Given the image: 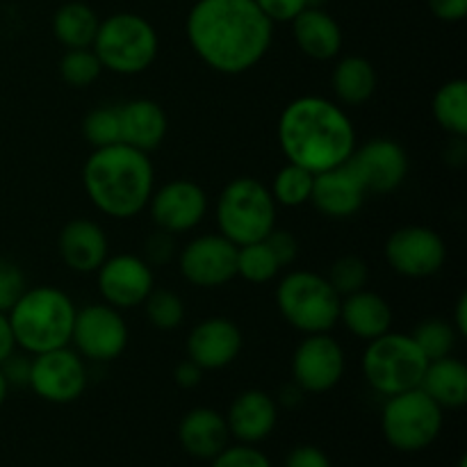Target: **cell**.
Instances as JSON below:
<instances>
[{
    "label": "cell",
    "mask_w": 467,
    "mask_h": 467,
    "mask_svg": "<svg viewBox=\"0 0 467 467\" xmlns=\"http://www.w3.org/2000/svg\"><path fill=\"white\" fill-rule=\"evenodd\" d=\"M196 57L223 76L258 67L274 41V23L254 0H196L185 21Z\"/></svg>",
    "instance_id": "6da1fadb"
},
{
    "label": "cell",
    "mask_w": 467,
    "mask_h": 467,
    "mask_svg": "<svg viewBox=\"0 0 467 467\" xmlns=\"http://www.w3.org/2000/svg\"><path fill=\"white\" fill-rule=\"evenodd\" d=\"M276 135L287 162L310 173L342 167L358 146L345 108L322 96H299L287 103L278 117Z\"/></svg>",
    "instance_id": "7a4b0ae2"
},
{
    "label": "cell",
    "mask_w": 467,
    "mask_h": 467,
    "mask_svg": "<svg viewBox=\"0 0 467 467\" xmlns=\"http://www.w3.org/2000/svg\"><path fill=\"white\" fill-rule=\"evenodd\" d=\"M82 185L99 213L112 219H132L149 205L155 169L149 153L119 141L94 149L82 167Z\"/></svg>",
    "instance_id": "3957f363"
},
{
    "label": "cell",
    "mask_w": 467,
    "mask_h": 467,
    "mask_svg": "<svg viewBox=\"0 0 467 467\" xmlns=\"http://www.w3.org/2000/svg\"><path fill=\"white\" fill-rule=\"evenodd\" d=\"M76 304L55 285L26 287L16 304L7 310L16 347L36 356L68 347L76 322Z\"/></svg>",
    "instance_id": "277c9868"
},
{
    "label": "cell",
    "mask_w": 467,
    "mask_h": 467,
    "mask_svg": "<svg viewBox=\"0 0 467 467\" xmlns=\"http://www.w3.org/2000/svg\"><path fill=\"white\" fill-rule=\"evenodd\" d=\"M276 201L263 181L233 178L222 190L214 208L219 235L235 246L263 242L276 228Z\"/></svg>",
    "instance_id": "5b68a950"
},
{
    "label": "cell",
    "mask_w": 467,
    "mask_h": 467,
    "mask_svg": "<svg viewBox=\"0 0 467 467\" xmlns=\"http://www.w3.org/2000/svg\"><path fill=\"white\" fill-rule=\"evenodd\" d=\"M158 32L144 16L117 12L99 23L91 50L100 67L117 76L144 73L158 57Z\"/></svg>",
    "instance_id": "8992f818"
},
{
    "label": "cell",
    "mask_w": 467,
    "mask_h": 467,
    "mask_svg": "<svg viewBox=\"0 0 467 467\" xmlns=\"http://www.w3.org/2000/svg\"><path fill=\"white\" fill-rule=\"evenodd\" d=\"M342 296L333 290L327 276L310 269L290 272L276 287V306L287 324L313 336L328 333L340 322Z\"/></svg>",
    "instance_id": "52a82bcc"
},
{
    "label": "cell",
    "mask_w": 467,
    "mask_h": 467,
    "mask_svg": "<svg viewBox=\"0 0 467 467\" xmlns=\"http://www.w3.org/2000/svg\"><path fill=\"white\" fill-rule=\"evenodd\" d=\"M427 365V356L409 333H383L369 340L363 354L365 381L386 400L420 388Z\"/></svg>",
    "instance_id": "ba28073f"
},
{
    "label": "cell",
    "mask_w": 467,
    "mask_h": 467,
    "mask_svg": "<svg viewBox=\"0 0 467 467\" xmlns=\"http://www.w3.org/2000/svg\"><path fill=\"white\" fill-rule=\"evenodd\" d=\"M442 413L445 410L420 388L388 397L381 413L383 438L392 450L404 454L427 450L441 436Z\"/></svg>",
    "instance_id": "9c48e42d"
},
{
    "label": "cell",
    "mask_w": 467,
    "mask_h": 467,
    "mask_svg": "<svg viewBox=\"0 0 467 467\" xmlns=\"http://www.w3.org/2000/svg\"><path fill=\"white\" fill-rule=\"evenodd\" d=\"M89 383L85 358L71 347L44 351L32 356L30 388L39 400L48 404H71L80 400Z\"/></svg>",
    "instance_id": "30bf717a"
},
{
    "label": "cell",
    "mask_w": 467,
    "mask_h": 467,
    "mask_svg": "<svg viewBox=\"0 0 467 467\" xmlns=\"http://www.w3.org/2000/svg\"><path fill=\"white\" fill-rule=\"evenodd\" d=\"M130 333L121 310L108 304H89L76 313L71 342L78 354L94 363H109L126 351Z\"/></svg>",
    "instance_id": "8fae6325"
},
{
    "label": "cell",
    "mask_w": 467,
    "mask_h": 467,
    "mask_svg": "<svg viewBox=\"0 0 467 467\" xmlns=\"http://www.w3.org/2000/svg\"><path fill=\"white\" fill-rule=\"evenodd\" d=\"M386 260L392 272L406 278L436 276L447 260L445 240L429 226H401L388 237Z\"/></svg>",
    "instance_id": "7c38bea8"
},
{
    "label": "cell",
    "mask_w": 467,
    "mask_h": 467,
    "mask_svg": "<svg viewBox=\"0 0 467 467\" xmlns=\"http://www.w3.org/2000/svg\"><path fill=\"white\" fill-rule=\"evenodd\" d=\"M345 349L328 333H313L292 356V381L306 395H324L333 390L345 377Z\"/></svg>",
    "instance_id": "4fadbf2b"
},
{
    "label": "cell",
    "mask_w": 467,
    "mask_h": 467,
    "mask_svg": "<svg viewBox=\"0 0 467 467\" xmlns=\"http://www.w3.org/2000/svg\"><path fill=\"white\" fill-rule=\"evenodd\" d=\"M178 269L194 287H222L237 276V246L219 233L194 237L178 251Z\"/></svg>",
    "instance_id": "5bb4252c"
},
{
    "label": "cell",
    "mask_w": 467,
    "mask_h": 467,
    "mask_svg": "<svg viewBox=\"0 0 467 467\" xmlns=\"http://www.w3.org/2000/svg\"><path fill=\"white\" fill-rule=\"evenodd\" d=\"M146 208L150 210V219L160 231L181 235V233L194 231L203 222L210 201L199 182L176 178L153 190Z\"/></svg>",
    "instance_id": "9a60e30c"
},
{
    "label": "cell",
    "mask_w": 467,
    "mask_h": 467,
    "mask_svg": "<svg viewBox=\"0 0 467 467\" xmlns=\"http://www.w3.org/2000/svg\"><path fill=\"white\" fill-rule=\"evenodd\" d=\"M347 164L368 194H390L400 190L409 176V155L404 146L388 137H377L365 141L363 146H356Z\"/></svg>",
    "instance_id": "2e32d148"
},
{
    "label": "cell",
    "mask_w": 467,
    "mask_h": 467,
    "mask_svg": "<svg viewBox=\"0 0 467 467\" xmlns=\"http://www.w3.org/2000/svg\"><path fill=\"white\" fill-rule=\"evenodd\" d=\"M99 292L108 306L117 310L137 308L155 287L153 267L144 258L119 254L99 267Z\"/></svg>",
    "instance_id": "e0dca14e"
},
{
    "label": "cell",
    "mask_w": 467,
    "mask_h": 467,
    "mask_svg": "<svg viewBox=\"0 0 467 467\" xmlns=\"http://www.w3.org/2000/svg\"><path fill=\"white\" fill-rule=\"evenodd\" d=\"M242 331L233 319L208 317L187 336V358L203 372H214L235 363L242 351Z\"/></svg>",
    "instance_id": "ac0fdd59"
},
{
    "label": "cell",
    "mask_w": 467,
    "mask_h": 467,
    "mask_svg": "<svg viewBox=\"0 0 467 467\" xmlns=\"http://www.w3.org/2000/svg\"><path fill=\"white\" fill-rule=\"evenodd\" d=\"M231 438L244 445L267 441L278 422V404L263 390H244L231 401L223 415Z\"/></svg>",
    "instance_id": "d6986e66"
},
{
    "label": "cell",
    "mask_w": 467,
    "mask_h": 467,
    "mask_svg": "<svg viewBox=\"0 0 467 467\" xmlns=\"http://www.w3.org/2000/svg\"><path fill=\"white\" fill-rule=\"evenodd\" d=\"M365 187L351 171L349 164L328 169V171L315 173L313 192H310V203L331 219H349L363 208Z\"/></svg>",
    "instance_id": "ffe728a7"
},
{
    "label": "cell",
    "mask_w": 467,
    "mask_h": 467,
    "mask_svg": "<svg viewBox=\"0 0 467 467\" xmlns=\"http://www.w3.org/2000/svg\"><path fill=\"white\" fill-rule=\"evenodd\" d=\"M57 251L62 263L76 274H94L109 255L103 228L91 219H73L59 231Z\"/></svg>",
    "instance_id": "44dd1931"
},
{
    "label": "cell",
    "mask_w": 467,
    "mask_h": 467,
    "mask_svg": "<svg viewBox=\"0 0 467 467\" xmlns=\"http://www.w3.org/2000/svg\"><path fill=\"white\" fill-rule=\"evenodd\" d=\"M178 441L192 459L213 461L219 451L231 445V431L222 413L199 406L182 415L178 424Z\"/></svg>",
    "instance_id": "7402d4cb"
},
{
    "label": "cell",
    "mask_w": 467,
    "mask_h": 467,
    "mask_svg": "<svg viewBox=\"0 0 467 467\" xmlns=\"http://www.w3.org/2000/svg\"><path fill=\"white\" fill-rule=\"evenodd\" d=\"M290 23L292 36L306 57L328 62L340 55L342 27L324 7H306Z\"/></svg>",
    "instance_id": "603a6c76"
},
{
    "label": "cell",
    "mask_w": 467,
    "mask_h": 467,
    "mask_svg": "<svg viewBox=\"0 0 467 467\" xmlns=\"http://www.w3.org/2000/svg\"><path fill=\"white\" fill-rule=\"evenodd\" d=\"M119 121H121L123 144L144 150V153L158 149L167 137V114L162 105L150 99H135L123 103L119 108Z\"/></svg>",
    "instance_id": "cb8c5ba5"
},
{
    "label": "cell",
    "mask_w": 467,
    "mask_h": 467,
    "mask_svg": "<svg viewBox=\"0 0 467 467\" xmlns=\"http://www.w3.org/2000/svg\"><path fill=\"white\" fill-rule=\"evenodd\" d=\"M340 322L345 324L351 336L360 340H374L390 331L392 308L381 295L369 290H358L354 295L342 296Z\"/></svg>",
    "instance_id": "d4e9b609"
},
{
    "label": "cell",
    "mask_w": 467,
    "mask_h": 467,
    "mask_svg": "<svg viewBox=\"0 0 467 467\" xmlns=\"http://www.w3.org/2000/svg\"><path fill=\"white\" fill-rule=\"evenodd\" d=\"M420 390L427 392L442 410L463 409L467 404V368L454 356L429 360Z\"/></svg>",
    "instance_id": "484cf974"
},
{
    "label": "cell",
    "mask_w": 467,
    "mask_h": 467,
    "mask_svg": "<svg viewBox=\"0 0 467 467\" xmlns=\"http://www.w3.org/2000/svg\"><path fill=\"white\" fill-rule=\"evenodd\" d=\"M377 68L360 55H347L337 59L331 73V87L337 103L351 105V108L368 103L377 91Z\"/></svg>",
    "instance_id": "4316f807"
},
{
    "label": "cell",
    "mask_w": 467,
    "mask_h": 467,
    "mask_svg": "<svg viewBox=\"0 0 467 467\" xmlns=\"http://www.w3.org/2000/svg\"><path fill=\"white\" fill-rule=\"evenodd\" d=\"M99 14L85 3L62 5L53 16V32L55 39L64 46L67 50L71 48H91L94 36L99 32Z\"/></svg>",
    "instance_id": "83f0119b"
},
{
    "label": "cell",
    "mask_w": 467,
    "mask_h": 467,
    "mask_svg": "<svg viewBox=\"0 0 467 467\" xmlns=\"http://www.w3.org/2000/svg\"><path fill=\"white\" fill-rule=\"evenodd\" d=\"M433 117L451 137L467 135V82L463 78L447 80L433 96Z\"/></svg>",
    "instance_id": "f1b7e54d"
},
{
    "label": "cell",
    "mask_w": 467,
    "mask_h": 467,
    "mask_svg": "<svg viewBox=\"0 0 467 467\" xmlns=\"http://www.w3.org/2000/svg\"><path fill=\"white\" fill-rule=\"evenodd\" d=\"M313 181H315V173H310L308 169L299 167V164L287 162L285 167L278 169L269 192H272L276 205H285V208H301V205L310 203Z\"/></svg>",
    "instance_id": "f546056e"
},
{
    "label": "cell",
    "mask_w": 467,
    "mask_h": 467,
    "mask_svg": "<svg viewBox=\"0 0 467 467\" xmlns=\"http://www.w3.org/2000/svg\"><path fill=\"white\" fill-rule=\"evenodd\" d=\"M281 265L274 258L269 246L263 242H254V244L237 246V276L244 278L246 283H255L263 285L276 278L281 272Z\"/></svg>",
    "instance_id": "4dcf8cb0"
},
{
    "label": "cell",
    "mask_w": 467,
    "mask_h": 467,
    "mask_svg": "<svg viewBox=\"0 0 467 467\" xmlns=\"http://www.w3.org/2000/svg\"><path fill=\"white\" fill-rule=\"evenodd\" d=\"M141 306H144L146 310V319H149L158 331H176V328L185 322V304H182L181 296L171 290L153 287Z\"/></svg>",
    "instance_id": "1f68e13d"
},
{
    "label": "cell",
    "mask_w": 467,
    "mask_h": 467,
    "mask_svg": "<svg viewBox=\"0 0 467 467\" xmlns=\"http://www.w3.org/2000/svg\"><path fill=\"white\" fill-rule=\"evenodd\" d=\"M413 340L418 342V347L422 349V354L427 356V360H438L445 358V356H451L456 340H459V333L451 327V322L433 317L415 328Z\"/></svg>",
    "instance_id": "d6a6232c"
},
{
    "label": "cell",
    "mask_w": 467,
    "mask_h": 467,
    "mask_svg": "<svg viewBox=\"0 0 467 467\" xmlns=\"http://www.w3.org/2000/svg\"><path fill=\"white\" fill-rule=\"evenodd\" d=\"M100 67L99 57L91 48H71L59 59V76L71 87H89L99 80Z\"/></svg>",
    "instance_id": "836d02e7"
},
{
    "label": "cell",
    "mask_w": 467,
    "mask_h": 467,
    "mask_svg": "<svg viewBox=\"0 0 467 467\" xmlns=\"http://www.w3.org/2000/svg\"><path fill=\"white\" fill-rule=\"evenodd\" d=\"M82 135L94 149L112 146L121 141V121L119 108H96L82 121Z\"/></svg>",
    "instance_id": "e575fe53"
},
{
    "label": "cell",
    "mask_w": 467,
    "mask_h": 467,
    "mask_svg": "<svg viewBox=\"0 0 467 467\" xmlns=\"http://www.w3.org/2000/svg\"><path fill=\"white\" fill-rule=\"evenodd\" d=\"M327 278L340 296L354 295V292L363 290L368 285V263L358 255H342L331 265V272H328Z\"/></svg>",
    "instance_id": "d590c367"
},
{
    "label": "cell",
    "mask_w": 467,
    "mask_h": 467,
    "mask_svg": "<svg viewBox=\"0 0 467 467\" xmlns=\"http://www.w3.org/2000/svg\"><path fill=\"white\" fill-rule=\"evenodd\" d=\"M213 467H272V461L255 445H228L213 459Z\"/></svg>",
    "instance_id": "8d00e7d4"
},
{
    "label": "cell",
    "mask_w": 467,
    "mask_h": 467,
    "mask_svg": "<svg viewBox=\"0 0 467 467\" xmlns=\"http://www.w3.org/2000/svg\"><path fill=\"white\" fill-rule=\"evenodd\" d=\"M23 292H26V276L18 265L0 258V313H7Z\"/></svg>",
    "instance_id": "74e56055"
},
{
    "label": "cell",
    "mask_w": 467,
    "mask_h": 467,
    "mask_svg": "<svg viewBox=\"0 0 467 467\" xmlns=\"http://www.w3.org/2000/svg\"><path fill=\"white\" fill-rule=\"evenodd\" d=\"M178 255L176 246V235L167 231H155L150 233L149 240L144 244V260L150 265V267H162V265H169Z\"/></svg>",
    "instance_id": "f35d334b"
},
{
    "label": "cell",
    "mask_w": 467,
    "mask_h": 467,
    "mask_svg": "<svg viewBox=\"0 0 467 467\" xmlns=\"http://www.w3.org/2000/svg\"><path fill=\"white\" fill-rule=\"evenodd\" d=\"M265 244L269 246V251H272L274 258L278 260L281 267H290L296 260V255H299V242H296V237L290 231H278V228H274L265 237Z\"/></svg>",
    "instance_id": "ab89813d"
},
{
    "label": "cell",
    "mask_w": 467,
    "mask_h": 467,
    "mask_svg": "<svg viewBox=\"0 0 467 467\" xmlns=\"http://www.w3.org/2000/svg\"><path fill=\"white\" fill-rule=\"evenodd\" d=\"M272 23H290L299 12L308 7V0H254Z\"/></svg>",
    "instance_id": "60d3db41"
},
{
    "label": "cell",
    "mask_w": 467,
    "mask_h": 467,
    "mask_svg": "<svg viewBox=\"0 0 467 467\" xmlns=\"http://www.w3.org/2000/svg\"><path fill=\"white\" fill-rule=\"evenodd\" d=\"M30 354H26V351H23V354H16V351H14V354L0 365L9 388H27V383H30Z\"/></svg>",
    "instance_id": "b9f144b4"
},
{
    "label": "cell",
    "mask_w": 467,
    "mask_h": 467,
    "mask_svg": "<svg viewBox=\"0 0 467 467\" xmlns=\"http://www.w3.org/2000/svg\"><path fill=\"white\" fill-rule=\"evenodd\" d=\"M285 467H331V461L319 447L299 445L287 454Z\"/></svg>",
    "instance_id": "7bdbcfd3"
},
{
    "label": "cell",
    "mask_w": 467,
    "mask_h": 467,
    "mask_svg": "<svg viewBox=\"0 0 467 467\" xmlns=\"http://www.w3.org/2000/svg\"><path fill=\"white\" fill-rule=\"evenodd\" d=\"M429 9L441 21L456 23L467 16V0H429Z\"/></svg>",
    "instance_id": "ee69618b"
},
{
    "label": "cell",
    "mask_w": 467,
    "mask_h": 467,
    "mask_svg": "<svg viewBox=\"0 0 467 467\" xmlns=\"http://www.w3.org/2000/svg\"><path fill=\"white\" fill-rule=\"evenodd\" d=\"M173 379H176L178 386L190 390V388H196L201 383V379H203V369H201L194 360L185 358L182 363H178L176 369H173Z\"/></svg>",
    "instance_id": "f6af8a7d"
},
{
    "label": "cell",
    "mask_w": 467,
    "mask_h": 467,
    "mask_svg": "<svg viewBox=\"0 0 467 467\" xmlns=\"http://www.w3.org/2000/svg\"><path fill=\"white\" fill-rule=\"evenodd\" d=\"M16 340H14L12 324H9L7 313H0V365L16 351Z\"/></svg>",
    "instance_id": "bcb514c9"
},
{
    "label": "cell",
    "mask_w": 467,
    "mask_h": 467,
    "mask_svg": "<svg viewBox=\"0 0 467 467\" xmlns=\"http://www.w3.org/2000/svg\"><path fill=\"white\" fill-rule=\"evenodd\" d=\"M451 327L456 328L459 337L467 336V295H461L454 306V317H451Z\"/></svg>",
    "instance_id": "7dc6e473"
},
{
    "label": "cell",
    "mask_w": 467,
    "mask_h": 467,
    "mask_svg": "<svg viewBox=\"0 0 467 467\" xmlns=\"http://www.w3.org/2000/svg\"><path fill=\"white\" fill-rule=\"evenodd\" d=\"M304 397H306V392L301 390L295 381H292L290 386H285L281 390V404L285 406V409H296V406L304 401Z\"/></svg>",
    "instance_id": "c3c4849f"
},
{
    "label": "cell",
    "mask_w": 467,
    "mask_h": 467,
    "mask_svg": "<svg viewBox=\"0 0 467 467\" xmlns=\"http://www.w3.org/2000/svg\"><path fill=\"white\" fill-rule=\"evenodd\" d=\"M9 395V386H7V379H5L3 369H0V406L5 404V400H7Z\"/></svg>",
    "instance_id": "681fc988"
},
{
    "label": "cell",
    "mask_w": 467,
    "mask_h": 467,
    "mask_svg": "<svg viewBox=\"0 0 467 467\" xmlns=\"http://www.w3.org/2000/svg\"><path fill=\"white\" fill-rule=\"evenodd\" d=\"M327 0H308V7H322Z\"/></svg>",
    "instance_id": "f907efd6"
},
{
    "label": "cell",
    "mask_w": 467,
    "mask_h": 467,
    "mask_svg": "<svg viewBox=\"0 0 467 467\" xmlns=\"http://www.w3.org/2000/svg\"><path fill=\"white\" fill-rule=\"evenodd\" d=\"M459 467H467V456H461V461H459Z\"/></svg>",
    "instance_id": "816d5d0a"
}]
</instances>
